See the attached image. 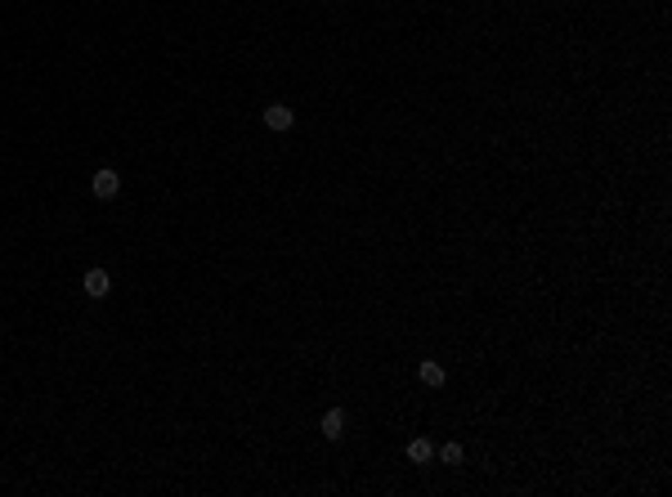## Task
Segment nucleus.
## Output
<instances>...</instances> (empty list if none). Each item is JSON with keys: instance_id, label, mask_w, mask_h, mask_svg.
<instances>
[{"instance_id": "1", "label": "nucleus", "mask_w": 672, "mask_h": 497, "mask_svg": "<svg viewBox=\"0 0 672 497\" xmlns=\"http://www.w3.org/2000/svg\"><path fill=\"white\" fill-rule=\"evenodd\" d=\"M117 188H121V175L112 166H103V170H94V175H90V193L103 197V202H108V197H117Z\"/></svg>"}, {"instance_id": "2", "label": "nucleus", "mask_w": 672, "mask_h": 497, "mask_svg": "<svg viewBox=\"0 0 672 497\" xmlns=\"http://www.w3.org/2000/svg\"><path fill=\"white\" fill-rule=\"evenodd\" d=\"M81 287H85V296H90V300H108L112 278H108V269H90V273L81 278Z\"/></svg>"}, {"instance_id": "3", "label": "nucleus", "mask_w": 672, "mask_h": 497, "mask_svg": "<svg viewBox=\"0 0 672 497\" xmlns=\"http://www.w3.org/2000/svg\"><path fill=\"white\" fill-rule=\"evenodd\" d=\"M264 126H269V130H278V135H282V130H291V126H296V112H291L287 103H269V108H264Z\"/></svg>"}, {"instance_id": "4", "label": "nucleus", "mask_w": 672, "mask_h": 497, "mask_svg": "<svg viewBox=\"0 0 672 497\" xmlns=\"http://www.w3.org/2000/svg\"><path fill=\"white\" fill-rule=\"evenodd\" d=\"M318 430H323V439H340V435H345V413H340V408H327L323 422H318Z\"/></svg>"}, {"instance_id": "5", "label": "nucleus", "mask_w": 672, "mask_h": 497, "mask_svg": "<svg viewBox=\"0 0 672 497\" xmlns=\"http://www.w3.org/2000/svg\"><path fill=\"white\" fill-rule=\"evenodd\" d=\"M417 377H421V381H426V386H430V390H439L444 381H448V377H444V368H439V363H435V359H426V363H421V368H417Z\"/></svg>"}, {"instance_id": "6", "label": "nucleus", "mask_w": 672, "mask_h": 497, "mask_svg": "<svg viewBox=\"0 0 672 497\" xmlns=\"http://www.w3.org/2000/svg\"><path fill=\"white\" fill-rule=\"evenodd\" d=\"M435 457V448H430V439H412L408 444V462H417V466H426Z\"/></svg>"}, {"instance_id": "7", "label": "nucleus", "mask_w": 672, "mask_h": 497, "mask_svg": "<svg viewBox=\"0 0 672 497\" xmlns=\"http://www.w3.org/2000/svg\"><path fill=\"white\" fill-rule=\"evenodd\" d=\"M462 457H466V453H462V444H444L439 448V462L444 466H462Z\"/></svg>"}]
</instances>
